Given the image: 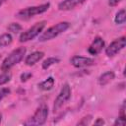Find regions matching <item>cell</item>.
I'll return each instance as SVG.
<instances>
[{"label":"cell","mask_w":126,"mask_h":126,"mask_svg":"<svg viewBox=\"0 0 126 126\" xmlns=\"http://www.w3.org/2000/svg\"><path fill=\"white\" fill-rule=\"evenodd\" d=\"M70 63L75 68H84V67H89V66L94 65L95 64V60L94 58H91V57L75 55L70 59Z\"/></svg>","instance_id":"ba28073f"},{"label":"cell","mask_w":126,"mask_h":126,"mask_svg":"<svg viewBox=\"0 0 126 126\" xmlns=\"http://www.w3.org/2000/svg\"><path fill=\"white\" fill-rule=\"evenodd\" d=\"M125 21H126V12H125V9H121L116 13L114 22L117 25H123Z\"/></svg>","instance_id":"9a60e30c"},{"label":"cell","mask_w":126,"mask_h":126,"mask_svg":"<svg viewBox=\"0 0 126 126\" xmlns=\"http://www.w3.org/2000/svg\"><path fill=\"white\" fill-rule=\"evenodd\" d=\"M54 84H55V80H54L53 77L50 76L47 79H45L44 81H42L41 83H39L38 84V88L40 90H42V91H49V90H51L53 88Z\"/></svg>","instance_id":"4fadbf2b"},{"label":"cell","mask_w":126,"mask_h":126,"mask_svg":"<svg viewBox=\"0 0 126 126\" xmlns=\"http://www.w3.org/2000/svg\"><path fill=\"white\" fill-rule=\"evenodd\" d=\"M11 80V74L8 72H3L0 74V86L7 84Z\"/></svg>","instance_id":"ac0fdd59"},{"label":"cell","mask_w":126,"mask_h":126,"mask_svg":"<svg viewBox=\"0 0 126 126\" xmlns=\"http://www.w3.org/2000/svg\"><path fill=\"white\" fill-rule=\"evenodd\" d=\"M13 40V37L10 33H3L0 35V48L9 45Z\"/></svg>","instance_id":"2e32d148"},{"label":"cell","mask_w":126,"mask_h":126,"mask_svg":"<svg viewBox=\"0 0 126 126\" xmlns=\"http://www.w3.org/2000/svg\"><path fill=\"white\" fill-rule=\"evenodd\" d=\"M104 44H105L104 40L100 36H96V37H94L93 42L90 44V46L88 48V52L91 55H97L102 51Z\"/></svg>","instance_id":"9c48e42d"},{"label":"cell","mask_w":126,"mask_h":126,"mask_svg":"<svg viewBox=\"0 0 126 126\" xmlns=\"http://www.w3.org/2000/svg\"><path fill=\"white\" fill-rule=\"evenodd\" d=\"M104 124V120L102 118H97L94 121V125H103Z\"/></svg>","instance_id":"cb8c5ba5"},{"label":"cell","mask_w":126,"mask_h":126,"mask_svg":"<svg viewBox=\"0 0 126 126\" xmlns=\"http://www.w3.org/2000/svg\"><path fill=\"white\" fill-rule=\"evenodd\" d=\"M1 121H2V113H0V123H1Z\"/></svg>","instance_id":"484cf974"},{"label":"cell","mask_w":126,"mask_h":126,"mask_svg":"<svg viewBox=\"0 0 126 126\" xmlns=\"http://www.w3.org/2000/svg\"><path fill=\"white\" fill-rule=\"evenodd\" d=\"M91 120H92V115H87V116L83 117L78 122V125H88V124H90Z\"/></svg>","instance_id":"d6986e66"},{"label":"cell","mask_w":126,"mask_h":126,"mask_svg":"<svg viewBox=\"0 0 126 126\" xmlns=\"http://www.w3.org/2000/svg\"><path fill=\"white\" fill-rule=\"evenodd\" d=\"M71 94H72L71 87L69 86V84H64L54 100L53 111L55 112V111L59 110L65 103H67L71 98Z\"/></svg>","instance_id":"5b68a950"},{"label":"cell","mask_w":126,"mask_h":126,"mask_svg":"<svg viewBox=\"0 0 126 126\" xmlns=\"http://www.w3.org/2000/svg\"><path fill=\"white\" fill-rule=\"evenodd\" d=\"M59 62H60V59L57 58V57H48L47 59H45V60L42 62L41 67H42L43 70H47L49 67H51L52 65L57 64V63H59Z\"/></svg>","instance_id":"5bb4252c"},{"label":"cell","mask_w":126,"mask_h":126,"mask_svg":"<svg viewBox=\"0 0 126 126\" xmlns=\"http://www.w3.org/2000/svg\"><path fill=\"white\" fill-rule=\"evenodd\" d=\"M49 7H50V3H44L41 5H37V6L27 7V8L20 10L19 12H17L15 17L22 21H28L31 18L34 17L35 15H39V14L46 12L49 9Z\"/></svg>","instance_id":"7a4b0ae2"},{"label":"cell","mask_w":126,"mask_h":126,"mask_svg":"<svg viewBox=\"0 0 126 126\" xmlns=\"http://www.w3.org/2000/svg\"><path fill=\"white\" fill-rule=\"evenodd\" d=\"M121 0H108V5L110 7H115L116 5H118V3H120Z\"/></svg>","instance_id":"603a6c76"},{"label":"cell","mask_w":126,"mask_h":126,"mask_svg":"<svg viewBox=\"0 0 126 126\" xmlns=\"http://www.w3.org/2000/svg\"><path fill=\"white\" fill-rule=\"evenodd\" d=\"M126 124V120H125V116H119L118 118H116V120L114 121V125H125Z\"/></svg>","instance_id":"44dd1931"},{"label":"cell","mask_w":126,"mask_h":126,"mask_svg":"<svg viewBox=\"0 0 126 126\" xmlns=\"http://www.w3.org/2000/svg\"><path fill=\"white\" fill-rule=\"evenodd\" d=\"M69 28H70V23H68V22H60V23L48 28L43 32H41L39 34L38 40L39 41H47V40L53 39L56 36H58L59 34H61L62 32H66Z\"/></svg>","instance_id":"3957f363"},{"label":"cell","mask_w":126,"mask_h":126,"mask_svg":"<svg viewBox=\"0 0 126 126\" xmlns=\"http://www.w3.org/2000/svg\"><path fill=\"white\" fill-rule=\"evenodd\" d=\"M114 78H115V74H114L113 71H106V72L102 73V74L98 77L97 83H98L99 86L104 87V86H106L107 84H109L111 81H113Z\"/></svg>","instance_id":"7c38bea8"},{"label":"cell","mask_w":126,"mask_h":126,"mask_svg":"<svg viewBox=\"0 0 126 126\" xmlns=\"http://www.w3.org/2000/svg\"><path fill=\"white\" fill-rule=\"evenodd\" d=\"M126 45V38L125 36L118 37L114 39L106 48H105V54L107 57H113L117 53H119Z\"/></svg>","instance_id":"52a82bcc"},{"label":"cell","mask_w":126,"mask_h":126,"mask_svg":"<svg viewBox=\"0 0 126 126\" xmlns=\"http://www.w3.org/2000/svg\"><path fill=\"white\" fill-rule=\"evenodd\" d=\"M46 25V22L45 21H40V22H37L35 23L33 26H32L31 28H29L28 30H26L25 32H23L19 37V40L20 42H27V41H30L33 38H35L37 35H39L44 27Z\"/></svg>","instance_id":"277c9868"},{"label":"cell","mask_w":126,"mask_h":126,"mask_svg":"<svg viewBox=\"0 0 126 126\" xmlns=\"http://www.w3.org/2000/svg\"><path fill=\"white\" fill-rule=\"evenodd\" d=\"M87 0H63L58 4V9L60 11H70L77 6L82 5Z\"/></svg>","instance_id":"30bf717a"},{"label":"cell","mask_w":126,"mask_h":126,"mask_svg":"<svg viewBox=\"0 0 126 126\" xmlns=\"http://www.w3.org/2000/svg\"><path fill=\"white\" fill-rule=\"evenodd\" d=\"M48 117V107L46 105H41L36 109L34 114L29 118L25 124L26 125H43Z\"/></svg>","instance_id":"8992f818"},{"label":"cell","mask_w":126,"mask_h":126,"mask_svg":"<svg viewBox=\"0 0 126 126\" xmlns=\"http://www.w3.org/2000/svg\"><path fill=\"white\" fill-rule=\"evenodd\" d=\"M9 94H10V89H8V88H2V89H0V101L4 97H6Z\"/></svg>","instance_id":"ffe728a7"},{"label":"cell","mask_w":126,"mask_h":126,"mask_svg":"<svg viewBox=\"0 0 126 126\" xmlns=\"http://www.w3.org/2000/svg\"><path fill=\"white\" fill-rule=\"evenodd\" d=\"M44 56V53L42 51H33L31 54L27 55L25 58V64L27 66H33L35 63H37L39 60H41Z\"/></svg>","instance_id":"8fae6325"},{"label":"cell","mask_w":126,"mask_h":126,"mask_svg":"<svg viewBox=\"0 0 126 126\" xmlns=\"http://www.w3.org/2000/svg\"><path fill=\"white\" fill-rule=\"evenodd\" d=\"M4 1H5V0H0V6H1V5L4 3Z\"/></svg>","instance_id":"d4e9b609"},{"label":"cell","mask_w":126,"mask_h":126,"mask_svg":"<svg viewBox=\"0 0 126 126\" xmlns=\"http://www.w3.org/2000/svg\"><path fill=\"white\" fill-rule=\"evenodd\" d=\"M26 52H27V49L26 47L24 46H21L17 49H14L3 61H2V64H1V70L3 72H8L11 68H13L15 65L19 64L25 57L26 55Z\"/></svg>","instance_id":"6da1fadb"},{"label":"cell","mask_w":126,"mask_h":126,"mask_svg":"<svg viewBox=\"0 0 126 126\" xmlns=\"http://www.w3.org/2000/svg\"><path fill=\"white\" fill-rule=\"evenodd\" d=\"M22 30H23L22 26L20 24H18V23H11L8 26V31L11 32L12 33H19Z\"/></svg>","instance_id":"e0dca14e"},{"label":"cell","mask_w":126,"mask_h":126,"mask_svg":"<svg viewBox=\"0 0 126 126\" xmlns=\"http://www.w3.org/2000/svg\"><path fill=\"white\" fill-rule=\"evenodd\" d=\"M32 76V75L31 72H24V73L21 75V81H22V82H26V81H28Z\"/></svg>","instance_id":"7402d4cb"}]
</instances>
